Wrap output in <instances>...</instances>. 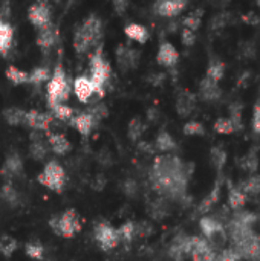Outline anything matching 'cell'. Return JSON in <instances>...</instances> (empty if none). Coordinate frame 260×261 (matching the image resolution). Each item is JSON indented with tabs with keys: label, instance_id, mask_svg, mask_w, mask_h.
I'll return each instance as SVG.
<instances>
[{
	"label": "cell",
	"instance_id": "cell-1",
	"mask_svg": "<svg viewBox=\"0 0 260 261\" xmlns=\"http://www.w3.org/2000/svg\"><path fill=\"white\" fill-rule=\"evenodd\" d=\"M188 176L190 171H187V165L178 156L164 154L155 159L150 182L153 190L164 199L181 202L187 193Z\"/></svg>",
	"mask_w": 260,
	"mask_h": 261
},
{
	"label": "cell",
	"instance_id": "cell-2",
	"mask_svg": "<svg viewBox=\"0 0 260 261\" xmlns=\"http://www.w3.org/2000/svg\"><path fill=\"white\" fill-rule=\"evenodd\" d=\"M228 237L238 258L260 261V236L253 231L250 225L233 217L228 225Z\"/></svg>",
	"mask_w": 260,
	"mask_h": 261
},
{
	"label": "cell",
	"instance_id": "cell-3",
	"mask_svg": "<svg viewBox=\"0 0 260 261\" xmlns=\"http://www.w3.org/2000/svg\"><path fill=\"white\" fill-rule=\"evenodd\" d=\"M101 37H103V21L95 14H92L77 28L74 35V47L78 54H84L90 47L97 46Z\"/></svg>",
	"mask_w": 260,
	"mask_h": 261
},
{
	"label": "cell",
	"instance_id": "cell-4",
	"mask_svg": "<svg viewBox=\"0 0 260 261\" xmlns=\"http://www.w3.org/2000/svg\"><path fill=\"white\" fill-rule=\"evenodd\" d=\"M46 90H48V106L51 109H55L57 106L64 104L69 99L70 84H69L66 72H64V69H63V66L60 63L55 67V70L52 73V78L48 83Z\"/></svg>",
	"mask_w": 260,
	"mask_h": 261
},
{
	"label": "cell",
	"instance_id": "cell-5",
	"mask_svg": "<svg viewBox=\"0 0 260 261\" xmlns=\"http://www.w3.org/2000/svg\"><path fill=\"white\" fill-rule=\"evenodd\" d=\"M110 76H112V67L109 64V61L104 58L103 49L100 46V47H97V50L90 57V76H89L90 81L93 83L98 95L103 96L104 87L109 83Z\"/></svg>",
	"mask_w": 260,
	"mask_h": 261
},
{
	"label": "cell",
	"instance_id": "cell-6",
	"mask_svg": "<svg viewBox=\"0 0 260 261\" xmlns=\"http://www.w3.org/2000/svg\"><path fill=\"white\" fill-rule=\"evenodd\" d=\"M49 226L51 229L64 239H70L74 237L77 232H80L81 229V222H80V216L77 214V211L74 210H67L64 211L61 216H55L49 220Z\"/></svg>",
	"mask_w": 260,
	"mask_h": 261
},
{
	"label": "cell",
	"instance_id": "cell-7",
	"mask_svg": "<svg viewBox=\"0 0 260 261\" xmlns=\"http://www.w3.org/2000/svg\"><path fill=\"white\" fill-rule=\"evenodd\" d=\"M38 182L51 191L61 193L66 185V173L57 161H51L38 174Z\"/></svg>",
	"mask_w": 260,
	"mask_h": 261
},
{
	"label": "cell",
	"instance_id": "cell-8",
	"mask_svg": "<svg viewBox=\"0 0 260 261\" xmlns=\"http://www.w3.org/2000/svg\"><path fill=\"white\" fill-rule=\"evenodd\" d=\"M93 236H95V240L98 243V246L103 249V251H112L115 249L118 245H120V234H118V229H115L113 226H110L107 222H101L95 226V231H93Z\"/></svg>",
	"mask_w": 260,
	"mask_h": 261
},
{
	"label": "cell",
	"instance_id": "cell-9",
	"mask_svg": "<svg viewBox=\"0 0 260 261\" xmlns=\"http://www.w3.org/2000/svg\"><path fill=\"white\" fill-rule=\"evenodd\" d=\"M188 257L193 261H215V251L208 240L201 237H190Z\"/></svg>",
	"mask_w": 260,
	"mask_h": 261
},
{
	"label": "cell",
	"instance_id": "cell-10",
	"mask_svg": "<svg viewBox=\"0 0 260 261\" xmlns=\"http://www.w3.org/2000/svg\"><path fill=\"white\" fill-rule=\"evenodd\" d=\"M28 18L29 21L38 29H46L51 26V8L46 2H37L28 9Z\"/></svg>",
	"mask_w": 260,
	"mask_h": 261
},
{
	"label": "cell",
	"instance_id": "cell-11",
	"mask_svg": "<svg viewBox=\"0 0 260 261\" xmlns=\"http://www.w3.org/2000/svg\"><path fill=\"white\" fill-rule=\"evenodd\" d=\"M51 122H52V116L48 115V113H41L38 110H29V112H26L25 124L28 127H31L32 130H35V132H38V130L48 132Z\"/></svg>",
	"mask_w": 260,
	"mask_h": 261
},
{
	"label": "cell",
	"instance_id": "cell-12",
	"mask_svg": "<svg viewBox=\"0 0 260 261\" xmlns=\"http://www.w3.org/2000/svg\"><path fill=\"white\" fill-rule=\"evenodd\" d=\"M153 8H155V12L162 17H173L187 8V2L185 0H164V2H156Z\"/></svg>",
	"mask_w": 260,
	"mask_h": 261
},
{
	"label": "cell",
	"instance_id": "cell-13",
	"mask_svg": "<svg viewBox=\"0 0 260 261\" xmlns=\"http://www.w3.org/2000/svg\"><path fill=\"white\" fill-rule=\"evenodd\" d=\"M74 92L81 102H87L93 93H97L93 83L87 76H78L74 81Z\"/></svg>",
	"mask_w": 260,
	"mask_h": 261
},
{
	"label": "cell",
	"instance_id": "cell-14",
	"mask_svg": "<svg viewBox=\"0 0 260 261\" xmlns=\"http://www.w3.org/2000/svg\"><path fill=\"white\" fill-rule=\"evenodd\" d=\"M156 60L164 67H173L178 63V60H179V54H178V50L175 49V46L172 43L166 41V43H162L159 46Z\"/></svg>",
	"mask_w": 260,
	"mask_h": 261
},
{
	"label": "cell",
	"instance_id": "cell-15",
	"mask_svg": "<svg viewBox=\"0 0 260 261\" xmlns=\"http://www.w3.org/2000/svg\"><path fill=\"white\" fill-rule=\"evenodd\" d=\"M199 96L207 102H215L221 98V87L216 81L210 78H204L199 86Z\"/></svg>",
	"mask_w": 260,
	"mask_h": 261
},
{
	"label": "cell",
	"instance_id": "cell-16",
	"mask_svg": "<svg viewBox=\"0 0 260 261\" xmlns=\"http://www.w3.org/2000/svg\"><path fill=\"white\" fill-rule=\"evenodd\" d=\"M188 245H190V237L178 236L170 245L169 255L175 261L184 260L185 257H188Z\"/></svg>",
	"mask_w": 260,
	"mask_h": 261
},
{
	"label": "cell",
	"instance_id": "cell-17",
	"mask_svg": "<svg viewBox=\"0 0 260 261\" xmlns=\"http://www.w3.org/2000/svg\"><path fill=\"white\" fill-rule=\"evenodd\" d=\"M97 122H98V121L93 118V115H92L90 112L78 113V115L74 116V119L70 121V124H72L81 135H84V136H87V135L92 132V128L95 127Z\"/></svg>",
	"mask_w": 260,
	"mask_h": 261
},
{
	"label": "cell",
	"instance_id": "cell-18",
	"mask_svg": "<svg viewBox=\"0 0 260 261\" xmlns=\"http://www.w3.org/2000/svg\"><path fill=\"white\" fill-rule=\"evenodd\" d=\"M23 173V162L21 158L18 154H11L8 156V159L5 161L3 167H2V176L5 177H14V176H20Z\"/></svg>",
	"mask_w": 260,
	"mask_h": 261
},
{
	"label": "cell",
	"instance_id": "cell-19",
	"mask_svg": "<svg viewBox=\"0 0 260 261\" xmlns=\"http://www.w3.org/2000/svg\"><path fill=\"white\" fill-rule=\"evenodd\" d=\"M116 58H118V64L121 69H129V67H135L138 64V58H139V54L130 47H120L118 52H116Z\"/></svg>",
	"mask_w": 260,
	"mask_h": 261
},
{
	"label": "cell",
	"instance_id": "cell-20",
	"mask_svg": "<svg viewBox=\"0 0 260 261\" xmlns=\"http://www.w3.org/2000/svg\"><path fill=\"white\" fill-rule=\"evenodd\" d=\"M29 151H31V156L34 159H37V161L44 159L46 154H48V145H46L43 136L40 133H37V132L31 133V148H29Z\"/></svg>",
	"mask_w": 260,
	"mask_h": 261
},
{
	"label": "cell",
	"instance_id": "cell-21",
	"mask_svg": "<svg viewBox=\"0 0 260 261\" xmlns=\"http://www.w3.org/2000/svg\"><path fill=\"white\" fill-rule=\"evenodd\" d=\"M196 98L190 92H181L176 98V110L181 116H188L195 109Z\"/></svg>",
	"mask_w": 260,
	"mask_h": 261
},
{
	"label": "cell",
	"instance_id": "cell-22",
	"mask_svg": "<svg viewBox=\"0 0 260 261\" xmlns=\"http://www.w3.org/2000/svg\"><path fill=\"white\" fill-rule=\"evenodd\" d=\"M48 144L51 145L52 151L55 154H66L69 150H70V142L66 139V136L63 135H58V133H49L48 132Z\"/></svg>",
	"mask_w": 260,
	"mask_h": 261
},
{
	"label": "cell",
	"instance_id": "cell-23",
	"mask_svg": "<svg viewBox=\"0 0 260 261\" xmlns=\"http://www.w3.org/2000/svg\"><path fill=\"white\" fill-rule=\"evenodd\" d=\"M124 32L126 35L130 38V40H135L138 43H146L147 38H149V31L143 26V24H138V23H130L124 28Z\"/></svg>",
	"mask_w": 260,
	"mask_h": 261
},
{
	"label": "cell",
	"instance_id": "cell-24",
	"mask_svg": "<svg viewBox=\"0 0 260 261\" xmlns=\"http://www.w3.org/2000/svg\"><path fill=\"white\" fill-rule=\"evenodd\" d=\"M12 37H14V31L11 24L0 18V54L8 52L12 43Z\"/></svg>",
	"mask_w": 260,
	"mask_h": 261
},
{
	"label": "cell",
	"instance_id": "cell-25",
	"mask_svg": "<svg viewBox=\"0 0 260 261\" xmlns=\"http://www.w3.org/2000/svg\"><path fill=\"white\" fill-rule=\"evenodd\" d=\"M55 40H57V31H55V28H54L52 24L48 26L46 29L38 31L37 44H38L41 49H49V47H52L54 43H55Z\"/></svg>",
	"mask_w": 260,
	"mask_h": 261
},
{
	"label": "cell",
	"instance_id": "cell-26",
	"mask_svg": "<svg viewBox=\"0 0 260 261\" xmlns=\"http://www.w3.org/2000/svg\"><path fill=\"white\" fill-rule=\"evenodd\" d=\"M3 118L11 125H20V124H25L26 112L18 107H9V109L3 110Z\"/></svg>",
	"mask_w": 260,
	"mask_h": 261
},
{
	"label": "cell",
	"instance_id": "cell-27",
	"mask_svg": "<svg viewBox=\"0 0 260 261\" xmlns=\"http://www.w3.org/2000/svg\"><path fill=\"white\" fill-rule=\"evenodd\" d=\"M247 202V194L241 190V188H231L228 193V205L231 210L239 211L241 208L245 206Z\"/></svg>",
	"mask_w": 260,
	"mask_h": 261
},
{
	"label": "cell",
	"instance_id": "cell-28",
	"mask_svg": "<svg viewBox=\"0 0 260 261\" xmlns=\"http://www.w3.org/2000/svg\"><path fill=\"white\" fill-rule=\"evenodd\" d=\"M155 145L159 151H172L176 148V142L175 139L167 133V132H161L155 141Z\"/></svg>",
	"mask_w": 260,
	"mask_h": 261
},
{
	"label": "cell",
	"instance_id": "cell-29",
	"mask_svg": "<svg viewBox=\"0 0 260 261\" xmlns=\"http://www.w3.org/2000/svg\"><path fill=\"white\" fill-rule=\"evenodd\" d=\"M199 225H201V229L204 231V234H205L207 239H210V237H211L216 231H219L221 228H224L222 223H221L219 220L213 219V217H204V219H201Z\"/></svg>",
	"mask_w": 260,
	"mask_h": 261
},
{
	"label": "cell",
	"instance_id": "cell-30",
	"mask_svg": "<svg viewBox=\"0 0 260 261\" xmlns=\"http://www.w3.org/2000/svg\"><path fill=\"white\" fill-rule=\"evenodd\" d=\"M6 78L9 81H12L14 84H25V83H29V73L21 70V69H17L14 66H9L6 69Z\"/></svg>",
	"mask_w": 260,
	"mask_h": 261
},
{
	"label": "cell",
	"instance_id": "cell-31",
	"mask_svg": "<svg viewBox=\"0 0 260 261\" xmlns=\"http://www.w3.org/2000/svg\"><path fill=\"white\" fill-rule=\"evenodd\" d=\"M17 248H18V243H17V240L12 239L11 236H2V237H0V252H2V255H5L6 258H9V257L15 252Z\"/></svg>",
	"mask_w": 260,
	"mask_h": 261
},
{
	"label": "cell",
	"instance_id": "cell-32",
	"mask_svg": "<svg viewBox=\"0 0 260 261\" xmlns=\"http://www.w3.org/2000/svg\"><path fill=\"white\" fill-rule=\"evenodd\" d=\"M224 73H225V64L222 61H218V60L213 61L207 69V78H210L216 83L224 76Z\"/></svg>",
	"mask_w": 260,
	"mask_h": 261
},
{
	"label": "cell",
	"instance_id": "cell-33",
	"mask_svg": "<svg viewBox=\"0 0 260 261\" xmlns=\"http://www.w3.org/2000/svg\"><path fill=\"white\" fill-rule=\"evenodd\" d=\"M0 196L5 202H8L9 205L15 206L18 203V193L12 188V185L9 184H5L0 190Z\"/></svg>",
	"mask_w": 260,
	"mask_h": 261
},
{
	"label": "cell",
	"instance_id": "cell-34",
	"mask_svg": "<svg viewBox=\"0 0 260 261\" xmlns=\"http://www.w3.org/2000/svg\"><path fill=\"white\" fill-rule=\"evenodd\" d=\"M118 234H120V240H121V242H126V243L132 242L133 237H135V234H136L135 223H133V222L124 223L121 228H118Z\"/></svg>",
	"mask_w": 260,
	"mask_h": 261
},
{
	"label": "cell",
	"instance_id": "cell-35",
	"mask_svg": "<svg viewBox=\"0 0 260 261\" xmlns=\"http://www.w3.org/2000/svg\"><path fill=\"white\" fill-rule=\"evenodd\" d=\"M52 113L60 121H72L74 119V109L66 106V104L57 106L55 109H52Z\"/></svg>",
	"mask_w": 260,
	"mask_h": 261
},
{
	"label": "cell",
	"instance_id": "cell-36",
	"mask_svg": "<svg viewBox=\"0 0 260 261\" xmlns=\"http://www.w3.org/2000/svg\"><path fill=\"white\" fill-rule=\"evenodd\" d=\"M49 80V69L48 67H37L29 73V83L32 84H41Z\"/></svg>",
	"mask_w": 260,
	"mask_h": 261
},
{
	"label": "cell",
	"instance_id": "cell-37",
	"mask_svg": "<svg viewBox=\"0 0 260 261\" xmlns=\"http://www.w3.org/2000/svg\"><path fill=\"white\" fill-rule=\"evenodd\" d=\"M215 130L218 133H222V135H228V133H233L236 132V127L233 124V121L230 118H219L216 122H215Z\"/></svg>",
	"mask_w": 260,
	"mask_h": 261
},
{
	"label": "cell",
	"instance_id": "cell-38",
	"mask_svg": "<svg viewBox=\"0 0 260 261\" xmlns=\"http://www.w3.org/2000/svg\"><path fill=\"white\" fill-rule=\"evenodd\" d=\"M25 252H26L28 257H31V258H34V260H41L43 255H44V248H43L40 243H32V242H29V243L25 245Z\"/></svg>",
	"mask_w": 260,
	"mask_h": 261
},
{
	"label": "cell",
	"instance_id": "cell-39",
	"mask_svg": "<svg viewBox=\"0 0 260 261\" xmlns=\"http://www.w3.org/2000/svg\"><path fill=\"white\" fill-rule=\"evenodd\" d=\"M241 190H242L245 194L259 196L260 194V176H254V177L248 179L247 182H244V185L241 187Z\"/></svg>",
	"mask_w": 260,
	"mask_h": 261
},
{
	"label": "cell",
	"instance_id": "cell-40",
	"mask_svg": "<svg viewBox=\"0 0 260 261\" xmlns=\"http://www.w3.org/2000/svg\"><path fill=\"white\" fill-rule=\"evenodd\" d=\"M144 132V124L141 122L139 118H135L129 122V127H127V133H129V138L136 141Z\"/></svg>",
	"mask_w": 260,
	"mask_h": 261
},
{
	"label": "cell",
	"instance_id": "cell-41",
	"mask_svg": "<svg viewBox=\"0 0 260 261\" xmlns=\"http://www.w3.org/2000/svg\"><path fill=\"white\" fill-rule=\"evenodd\" d=\"M201 15H202V9L195 11L193 14L187 15V17L184 18V26H185L187 29H190V31L195 32V31L201 26Z\"/></svg>",
	"mask_w": 260,
	"mask_h": 261
},
{
	"label": "cell",
	"instance_id": "cell-42",
	"mask_svg": "<svg viewBox=\"0 0 260 261\" xmlns=\"http://www.w3.org/2000/svg\"><path fill=\"white\" fill-rule=\"evenodd\" d=\"M211 162H213V165L216 167V170H222V167H224L225 162H227V153H225L222 148L215 147V148L211 150Z\"/></svg>",
	"mask_w": 260,
	"mask_h": 261
},
{
	"label": "cell",
	"instance_id": "cell-43",
	"mask_svg": "<svg viewBox=\"0 0 260 261\" xmlns=\"http://www.w3.org/2000/svg\"><path fill=\"white\" fill-rule=\"evenodd\" d=\"M184 133L190 136H202L205 133V128L201 122L198 121H190L184 125Z\"/></svg>",
	"mask_w": 260,
	"mask_h": 261
},
{
	"label": "cell",
	"instance_id": "cell-44",
	"mask_svg": "<svg viewBox=\"0 0 260 261\" xmlns=\"http://www.w3.org/2000/svg\"><path fill=\"white\" fill-rule=\"evenodd\" d=\"M218 199H219V185H216L215 187V190L210 193V196L201 203V206H199V211L201 213H204V211H207L208 208H211L216 202H218Z\"/></svg>",
	"mask_w": 260,
	"mask_h": 261
},
{
	"label": "cell",
	"instance_id": "cell-45",
	"mask_svg": "<svg viewBox=\"0 0 260 261\" xmlns=\"http://www.w3.org/2000/svg\"><path fill=\"white\" fill-rule=\"evenodd\" d=\"M242 167H244L245 170L254 173V171L257 170V167H259V158L256 156V153H250L248 156H245V158L242 159Z\"/></svg>",
	"mask_w": 260,
	"mask_h": 261
},
{
	"label": "cell",
	"instance_id": "cell-46",
	"mask_svg": "<svg viewBox=\"0 0 260 261\" xmlns=\"http://www.w3.org/2000/svg\"><path fill=\"white\" fill-rule=\"evenodd\" d=\"M241 115H242V106L241 104H233L231 106V116H230V119L233 121L236 130H239L242 127V122H241L242 118H241Z\"/></svg>",
	"mask_w": 260,
	"mask_h": 261
},
{
	"label": "cell",
	"instance_id": "cell-47",
	"mask_svg": "<svg viewBox=\"0 0 260 261\" xmlns=\"http://www.w3.org/2000/svg\"><path fill=\"white\" fill-rule=\"evenodd\" d=\"M253 130L254 133L260 135V98L257 99L254 106V112H253Z\"/></svg>",
	"mask_w": 260,
	"mask_h": 261
},
{
	"label": "cell",
	"instance_id": "cell-48",
	"mask_svg": "<svg viewBox=\"0 0 260 261\" xmlns=\"http://www.w3.org/2000/svg\"><path fill=\"white\" fill-rule=\"evenodd\" d=\"M89 112L93 115V118H95L97 121H101V119L107 115V107H106L104 104H98V106H95L93 109H90Z\"/></svg>",
	"mask_w": 260,
	"mask_h": 261
},
{
	"label": "cell",
	"instance_id": "cell-49",
	"mask_svg": "<svg viewBox=\"0 0 260 261\" xmlns=\"http://www.w3.org/2000/svg\"><path fill=\"white\" fill-rule=\"evenodd\" d=\"M195 41H196L195 32L190 31V29H187V28H184V31H182V43H184L185 46H193Z\"/></svg>",
	"mask_w": 260,
	"mask_h": 261
},
{
	"label": "cell",
	"instance_id": "cell-50",
	"mask_svg": "<svg viewBox=\"0 0 260 261\" xmlns=\"http://www.w3.org/2000/svg\"><path fill=\"white\" fill-rule=\"evenodd\" d=\"M115 6L120 8V11H121V9H126L127 3H126V2H115Z\"/></svg>",
	"mask_w": 260,
	"mask_h": 261
}]
</instances>
